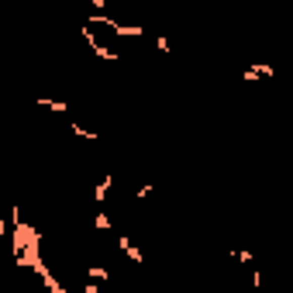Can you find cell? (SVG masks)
<instances>
[{"mask_svg": "<svg viewBox=\"0 0 293 293\" xmlns=\"http://www.w3.org/2000/svg\"><path fill=\"white\" fill-rule=\"evenodd\" d=\"M79 35L86 38V45H90V48H93V56H100L104 62H114V59H117V52H111L107 45H100V41L93 38V31H90V28H79Z\"/></svg>", "mask_w": 293, "mask_h": 293, "instance_id": "cell-1", "label": "cell"}, {"mask_svg": "<svg viewBox=\"0 0 293 293\" xmlns=\"http://www.w3.org/2000/svg\"><path fill=\"white\" fill-rule=\"evenodd\" d=\"M111 186H114V176L107 173L97 186H93V200H97V204H104V200H107V193H111Z\"/></svg>", "mask_w": 293, "mask_h": 293, "instance_id": "cell-2", "label": "cell"}, {"mask_svg": "<svg viewBox=\"0 0 293 293\" xmlns=\"http://www.w3.org/2000/svg\"><path fill=\"white\" fill-rule=\"evenodd\" d=\"M117 245H121V249H124V252H128V259H131V262H135V266H141V262H145V255L138 252L135 245H131V241H128V238H124V234H121V238H117Z\"/></svg>", "mask_w": 293, "mask_h": 293, "instance_id": "cell-3", "label": "cell"}, {"mask_svg": "<svg viewBox=\"0 0 293 293\" xmlns=\"http://www.w3.org/2000/svg\"><path fill=\"white\" fill-rule=\"evenodd\" d=\"M38 107H45V111H59V114H62V111H69L62 100H48V97H38Z\"/></svg>", "mask_w": 293, "mask_h": 293, "instance_id": "cell-4", "label": "cell"}, {"mask_svg": "<svg viewBox=\"0 0 293 293\" xmlns=\"http://www.w3.org/2000/svg\"><path fill=\"white\" fill-rule=\"evenodd\" d=\"M86 276H90L93 283H104V279H111V273H107L104 266H90V269H86Z\"/></svg>", "mask_w": 293, "mask_h": 293, "instance_id": "cell-5", "label": "cell"}, {"mask_svg": "<svg viewBox=\"0 0 293 293\" xmlns=\"http://www.w3.org/2000/svg\"><path fill=\"white\" fill-rule=\"evenodd\" d=\"M111 224H114V221H111V217L104 214V211H100V214L93 217V228H97V231H111Z\"/></svg>", "mask_w": 293, "mask_h": 293, "instance_id": "cell-6", "label": "cell"}, {"mask_svg": "<svg viewBox=\"0 0 293 293\" xmlns=\"http://www.w3.org/2000/svg\"><path fill=\"white\" fill-rule=\"evenodd\" d=\"M231 255L238 262H252V252H249V249H231Z\"/></svg>", "mask_w": 293, "mask_h": 293, "instance_id": "cell-7", "label": "cell"}, {"mask_svg": "<svg viewBox=\"0 0 293 293\" xmlns=\"http://www.w3.org/2000/svg\"><path fill=\"white\" fill-rule=\"evenodd\" d=\"M73 135H79V138H97L90 128H83V124H76V121H73Z\"/></svg>", "mask_w": 293, "mask_h": 293, "instance_id": "cell-8", "label": "cell"}, {"mask_svg": "<svg viewBox=\"0 0 293 293\" xmlns=\"http://www.w3.org/2000/svg\"><path fill=\"white\" fill-rule=\"evenodd\" d=\"M138 200H145V197H152V183H145V186H138Z\"/></svg>", "mask_w": 293, "mask_h": 293, "instance_id": "cell-9", "label": "cell"}, {"mask_svg": "<svg viewBox=\"0 0 293 293\" xmlns=\"http://www.w3.org/2000/svg\"><path fill=\"white\" fill-rule=\"evenodd\" d=\"M156 45H159V52H169V38H162V35H159Z\"/></svg>", "mask_w": 293, "mask_h": 293, "instance_id": "cell-10", "label": "cell"}, {"mask_svg": "<svg viewBox=\"0 0 293 293\" xmlns=\"http://www.w3.org/2000/svg\"><path fill=\"white\" fill-rule=\"evenodd\" d=\"M79 293H100V286H97V283H86V286H83Z\"/></svg>", "mask_w": 293, "mask_h": 293, "instance_id": "cell-11", "label": "cell"}, {"mask_svg": "<svg viewBox=\"0 0 293 293\" xmlns=\"http://www.w3.org/2000/svg\"><path fill=\"white\" fill-rule=\"evenodd\" d=\"M0 234H7V224H4V221H0Z\"/></svg>", "mask_w": 293, "mask_h": 293, "instance_id": "cell-12", "label": "cell"}]
</instances>
